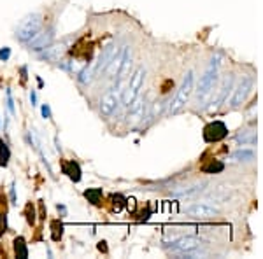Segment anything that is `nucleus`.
<instances>
[{
  "instance_id": "obj_16",
  "label": "nucleus",
  "mask_w": 263,
  "mask_h": 259,
  "mask_svg": "<svg viewBox=\"0 0 263 259\" xmlns=\"http://www.w3.org/2000/svg\"><path fill=\"white\" fill-rule=\"evenodd\" d=\"M63 51H65V46L60 44V46H48V48H44V51L41 53L42 58H46V60H58V58L63 54Z\"/></svg>"
},
{
  "instance_id": "obj_24",
  "label": "nucleus",
  "mask_w": 263,
  "mask_h": 259,
  "mask_svg": "<svg viewBox=\"0 0 263 259\" xmlns=\"http://www.w3.org/2000/svg\"><path fill=\"white\" fill-rule=\"evenodd\" d=\"M7 107H9L11 114H14V107H12V98H11V91H7Z\"/></svg>"
},
{
  "instance_id": "obj_8",
  "label": "nucleus",
  "mask_w": 263,
  "mask_h": 259,
  "mask_svg": "<svg viewBox=\"0 0 263 259\" xmlns=\"http://www.w3.org/2000/svg\"><path fill=\"white\" fill-rule=\"evenodd\" d=\"M228 135V128L221 121H214L203 128V138L205 142H218V140L224 138Z\"/></svg>"
},
{
  "instance_id": "obj_3",
  "label": "nucleus",
  "mask_w": 263,
  "mask_h": 259,
  "mask_svg": "<svg viewBox=\"0 0 263 259\" xmlns=\"http://www.w3.org/2000/svg\"><path fill=\"white\" fill-rule=\"evenodd\" d=\"M193 79H195L193 77V72L190 70L188 74L184 75V81H182L181 88L177 90L176 98L172 100L171 107H168V114H177L186 104H188L190 96H192V93H193Z\"/></svg>"
},
{
  "instance_id": "obj_15",
  "label": "nucleus",
  "mask_w": 263,
  "mask_h": 259,
  "mask_svg": "<svg viewBox=\"0 0 263 259\" xmlns=\"http://www.w3.org/2000/svg\"><path fill=\"white\" fill-rule=\"evenodd\" d=\"M230 158L233 160V161H237V163H253L254 160H256V152H254L253 149H237V151H233L232 152V156Z\"/></svg>"
},
{
  "instance_id": "obj_25",
  "label": "nucleus",
  "mask_w": 263,
  "mask_h": 259,
  "mask_svg": "<svg viewBox=\"0 0 263 259\" xmlns=\"http://www.w3.org/2000/svg\"><path fill=\"white\" fill-rule=\"evenodd\" d=\"M9 54H11L9 49H2V51H0V60H7V58H9Z\"/></svg>"
},
{
  "instance_id": "obj_10",
  "label": "nucleus",
  "mask_w": 263,
  "mask_h": 259,
  "mask_svg": "<svg viewBox=\"0 0 263 259\" xmlns=\"http://www.w3.org/2000/svg\"><path fill=\"white\" fill-rule=\"evenodd\" d=\"M120 98H121V95L114 90L105 93L100 100V114H104V116H112L114 110H116L118 105H120Z\"/></svg>"
},
{
  "instance_id": "obj_18",
  "label": "nucleus",
  "mask_w": 263,
  "mask_h": 259,
  "mask_svg": "<svg viewBox=\"0 0 263 259\" xmlns=\"http://www.w3.org/2000/svg\"><path fill=\"white\" fill-rule=\"evenodd\" d=\"M63 173H67L74 182L81 181V168H79V165L74 163V161H69V163L63 165Z\"/></svg>"
},
{
  "instance_id": "obj_2",
  "label": "nucleus",
  "mask_w": 263,
  "mask_h": 259,
  "mask_svg": "<svg viewBox=\"0 0 263 259\" xmlns=\"http://www.w3.org/2000/svg\"><path fill=\"white\" fill-rule=\"evenodd\" d=\"M221 60V56L219 54H216V56L211 60L209 67L205 69L203 72V75L200 77V83H198V90H197V104H205L207 100H209L211 93L214 91L216 88V83H218L219 79V62Z\"/></svg>"
},
{
  "instance_id": "obj_5",
  "label": "nucleus",
  "mask_w": 263,
  "mask_h": 259,
  "mask_svg": "<svg viewBox=\"0 0 263 259\" xmlns=\"http://www.w3.org/2000/svg\"><path fill=\"white\" fill-rule=\"evenodd\" d=\"M144 75H146V69H144V67H139V69L132 74L130 83L126 84L125 91H123V95H121L123 105H126V107H128L132 102L135 100V96H137L139 91H141V86L144 83Z\"/></svg>"
},
{
  "instance_id": "obj_11",
  "label": "nucleus",
  "mask_w": 263,
  "mask_h": 259,
  "mask_svg": "<svg viewBox=\"0 0 263 259\" xmlns=\"http://www.w3.org/2000/svg\"><path fill=\"white\" fill-rule=\"evenodd\" d=\"M232 90H233V74H228V75H224V79L221 83V88H219L218 95H216V98L213 100V105H211V107L218 109L219 105L224 104V102L228 100V95H230Z\"/></svg>"
},
{
  "instance_id": "obj_6",
  "label": "nucleus",
  "mask_w": 263,
  "mask_h": 259,
  "mask_svg": "<svg viewBox=\"0 0 263 259\" xmlns=\"http://www.w3.org/2000/svg\"><path fill=\"white\" fill-rule=\"evenodd\" d=\"M253 86H254V77H253V75H244L242 81L239 83V86H237L235 91H233V96L230 100L232 109H239L240 105L244 104L246 98H248V95L251 93Z\"/></svg>"
},
{
  "instance_id": "obj_19",
  "label": "nucleus",
  "mask_w": 263,
  "mask_h": 259,
  "mask_svg": "<svg viewBox=\"0 0 263 259\" xmlns=\"http://www.w3.org/2000/svg\"><path fill=\"white\" fill-rule=\"evenodd\" d=\"M97 77V72H95V62H91L90 65L86 67V69L81 70V74H79V81H81L83 84H90L93 79Z\"/></svg>"
},
{
  "instance_id": "obj_21",
  "label": "nucleus",
  "mask_w": 263,
  "mask_h": 259,
  "mask_svg": "<svg viewBox=\"0 0 263 259\" xmlns=\"http://www.w3.org/2000/svg\"><path fill=\"white\" fill-rule=\"evenodd\" d=\"M7 163H9V149H7L6 144L0 140V165L6 167Z\"/></svg>"
},
{
  "instance_id": "obj_20",
  "label": "nucleus",
  "mask_w": 263,
  "mask_h": 259,
  "mask_svg": "<svg viewBox=\"0 0 263 259\" xmlns=\"http://www.w3.org/2000/svg\"><path fill=\"white\" fill-rule=\"evenodd\" d=\"M14 252L18 257H27L28 252H27V247H25V240L23 238H16L14 240Z\"/></svg>"
},
{
  "instance_id": "obj_9",
  "label": "nucleus",
  "mask_w": 263,
  "mask_h": 259,
  "mask_svg": "<svg viewBox=\"0 0 263 259\" xmlns=\"http://www.w3.org/2000/svg\"><path fill=\"white\" fill-rule=\"evenodd\" d=\"M118 44L116 42H111V44H107L104 49H102V53H100V56L95 60V72H97V75H100L102 72L105 70V67L109 65V62L114 58V54L118 53Z\"/></svg>"
},
{
  "instance_id": "obj_22",
  "label": "nucleus",
  "mask_w": 263,
  "mask_h": 259,
  "mask_svg": "<svg viewBox=\"0 0 263 259\" xmlns=\"http://www.w3.org/2000/svg\"><path fill=\"white\" fill-rule=\"evenodd\" d=\"M84 196L90 198L91 203H97V202H99V198L102 196V191L100 189H90V191H86V193H84Z\"/></svg>"
},
{
  "instance_id": "obj_1",
  "label": "nucleus",
  "mask_w": 263,
  "mask_h": 259,
  "mask_svg": "<svg viewBox=\"0 0 263 259\" xmlns=\"http://www.w3.org/2000/svg\"><path fill=\"white\" fill-rule=\"evenodd\" d=\"M168 252L176 254L181 257H207L209 252L203 247V242L195 238V236H179V238L167 242L163 245Z\"/></svg>"
},
{
  "instance_id": "obj_13",
  "label": "nucleus",
  "mask_w": 263,
  "mask_h": 259,
  "mask_svg": "<svg viewBox=\"0 0 263 259\" xmlns=\"http://www.w3.org/2000/svg\"><path fill=\"white\" fill-rule=\"evenodd\" d=\"M125 49H126V46H125V48L118 49V53L114 54V58H112L111 62H109V65L105 67V72H107V77L109 79H114L118 75V72H120L121 63H123V58H125Z\"/></svg>"
},
{
  "instance_id": "obj_23",
  "label": "nucleus",
  "mask_w": 263,
  "mask_h": 259,
  "mask_svg": "<svg viewBox=\"0 0 263 259\" xmlns=\"http://www.w3.org/2000/svg\"><path fill=\"white\" fill-rule=\"evenodd\" d=\"M223 170V163H211L209 167H203V172L211 173V172H221Z\"/></svg>"
},
{
  "instance_id": "obj_12",
  "label": "nucleus",
  "mask_w": 263,
  "mask_h": 259,
  "mask_svg": "<svg viewBox=\"0 0 263 259\" xmlns=\"http://www.w3.org/2000/svg\"><path fill=\"white\" fill-rule=\"evenodd\" d=\"M53 39H54V30H53V28H49V30H44V32H39L30 41V48L35 49V51H41V49L48 48L51 42H53Z\"/></svg>"
},
{
  "instance_id": "obj_14",
  "label": "nucleus",
  "mask_w": 263,
  "mask_h": 259,
  "mask_svg": "<svg viewBox=\"0 0 263 259\" xmlns=\"http://www.w3.org/2000/svg\"><path fill=\"white\" fill-rule=\"evenodd\" d=\"M203 182L202 184H190V186H181V188L174 189L172 191V196H179V198H192V196H197L198 193L203 191Z\"/></svg>"
},
{
  "instance_id": "obj_26",
  "label": "nucleus",
  "mask_w": 263,
  "mask_h": 259,
  "mask_svg": "<svg viewBox=\"0 0 263 259\" xmlns=\"http://www.w3.org/2000/svg\"><path fill=\"white\" fill-rule=\"evenodd\" d=\"M42 114H44V117H49V116H51V112H49V107H48V105H44V107H42Z\"/></svg>"
},
{
  "instance_id": "obj_17",
  "label": "nucleus",
  "mask_w": 263,
  "mask_h": 259,
  "mask_svg": "<svg viewBox=\"0 0 263 259\" xmlns=\"http://www.w3.org/2000/svg\"><path fill=\"white\" fill-rule=\"evenodd\" d=\"M235 140L239 144H242V146H254V144H256V131L244 130V131H240V133H237Z\"/></svg>"
},
{
  "instance_id": "obj_7",
  "label": "nucleus",
  "mask_w": 263,
  "mask_h": 259,
  "mask_svg": "<svg viewBox=\"0 0 263 259\" xmlns=\"http://www.w3.org/2000/svg\"><path fill=\"white\" fill-rule=\"evenodd\" d=\"M184 214L193 219H211L219 215V210L207 203H193V205L184 207Z\"/></svg>"
},
{
  "instance_id": "obj_4",
  "label": "nucleus",
  "mask_w": 263,
  "mask_h": 259,
  "mask_svg": "<svg viewBox=\"0 0 263 259\" xmlns=\"http://www.w3.org/2000/svg\"><path fill=\"white\" fill-rule=\"evenodd\" d=\"M41 27H42V16L37 14V12L35 14H30L20 23L18 30H16V37L21 42H30L41 32Z\"/></svg>"
}]
</instances>
